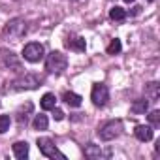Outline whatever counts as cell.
<instances>
[{
	"label": "cell",
	"mask_w": 160,
	"mask_h": 160,
	"mask_svg": "<svg viewBox=\"0 0 160 160\" xmlns=\"http://www.w3.org/2000/svg\"><path fill=\"white\" fill-rule=\"evenodd\" d=\"M68 68V57L60 51H51L45 58V70L51 73H60Z\"/></svg>",
	"instance_id": "1"
},
{
	"label": "cell",
	"mask_w": 160,
	"mask_h": 160,
	"mask_svg": "<svg viewBox=\"0 0 160 160\" xmlns=\"http://www.w3.org/2000/svg\"><path fill=\"white\" fill-rule=\"evenodd\" d=\"M38 149H40V152H42L43 156H47V158H60V160L66 158V156L55 147L53 139H49V138H38Z\"/></svg>",
	"instance_id": "2"
},
{
	"label": "cell",
	"mask_w": 160,
	"mask_h": 160,
	"mask_svg": "<svg viewBox=\"0 0 160 160\" xmlns=\"http://www.w3.org/2000/svg\"><path fill=\"white\" fill-rule=\"evenodd\" d=\"M121 130H122L121 121H109V122H106V124L98 130V136H100L102 141H111V139H115V138L121 134Z\"/></svg>",
	"instance_id": "3"
},
{
	"label": "cell",
	"mask_w": 160,
	"mask_h": 160,
	"mask_svg": "<svg viewBox=\"0 0 160 160\" xmlns=\"http://www.w3.org/2000/svg\"><path fill=\"white\" fill-rule=\"evenodd\" d=\"M4 34L10 36L12 40L23 38V36L27 34V23H25L23 19H12V21L6 25V28H4Z\"/></svg>",
	"instance_id": "4"
},
{
	"label": "cell",
	"mask_w": 160,
	"mask_h": 160,
	"mask_svg": "<svg viewBox=\"0 0 160 160\" xmlns=\"http://www.w3.org/2000/svg\"><path fill=\"white\" fill-rule=\"evenodd\" d=\"M43 55H45L43 45H42V43H36V42L27 43L25 49H23V57H25V60H28V62H40V60L43 58Z\"/></svg>",
	"instance_id": "5"
},
{
	"label": "cell",
	"mask_w": 160,
	"mask_h": 160,
	"mask_svg": "<svg viewBox=\"0 0 160 160\" xmlns=\"http://www.w3.org/2000/svg\"><path fill=\"white\" fill-rule=\"evenodd\" d=\"M91 100H92V104H94L96 108H104V106L108 104V100H109V91H108V87L102 85V83H96V85L92 87V91H91Z\"/></svg>",
	"instance_id": "6"
},
{
	"label": "cell",
	"mask_w": 160,
	"mask_h": 160,
	"mask_svg": "<svg viewBox=\"0 0 160 160\" xmlns=\"http://www.w3.org/2000/svg\"><path fill=\"white\" fill-rule=\"evenodd\" d=\"M40 83H42V79H40L38 75H32V73H25L23 77H19V79H15V81H13V85H15L17 91H23V89H36Z\"/></svg>",
	"instance_id": "7"
},
{
	"label": "cell",
	"mask_w": 160,
	"mask_h": 160,
	"mask_svg": "<svg viewBox=\"0 0 160 160\" xmlns=\"http://www.w3.org/2000/svg\"><path fill=\"white\" fill-rule=\"evenodd\" d=\"M134 134H136V138H138L139 141H151V139H152V128H151V126H145V124L136 126Z\"/></svg>",
	"instance_id": "8"
},
{
	"label": "cell",
	"mask_w": 160,
	"mask_h": 160,
	"mask_svg": "<svg viewBox=\"0 0 160 160\" xmlns=\"http://www.w3.org/2000/svg\"><path fill=\"white\" fill-rule=\"evenodd\" d=\"M13 154H15V158L25 160V158L28 156V143H27V141H17V143H13Z\"/></svg>",
	"instance_id": "9"
},
{
	"label": "cell",
	"mask_w": 160,
	"mask_h": 160,
	"mask_svg": "<svg viewBox=\"0 0 160 160\" xmlns=\"http://www.w3.org/2000/svg\"><path fill=\"white\" fill-rule=\"evenodd\" d=\"M145 98L151 102H156L160 98V91H158V83H149L145 85Z\"/></svg>",
	"instance_id": "10"
},
{
	"label": "cell",
	"mask_w": 160,
	"mask_h": 160,
	"mask_svg": "<svg viewBox=\"0 0 160 160\" xmlns=\"http://www.w3.org/2000/svg\"><path fill=\"white\" fill-rule=\"evenodd\" d=\"M40 106H42V109H43V111H49V109H53V108L57 106V98H55V94H51V92L43 94V96H42V102H40Z\"/></svg>",
	"instance_id": "11"
},
{
	"label": "cell",
	"mask_w": 160,
	"mask_h": 160,
	"mask_svg": "<svg viewBox=\"0 0 160 160\" xmlns=\"http://www.w3.org/2000/svg\"><path fill=\"white\" fill-rule=\"evenodd\" d=\"M62 100L70 106V108H79L81 106V96L79 94H75V92H64V96H62Z\"/></svg>",
	"instance_id": "12"
},
{
	"label": "cell",
	"mask_w": 160,
	"mask_h": 160,
	"mask_svg": "<svg viewBox=\"0 0 160 160\" xmlns=\"http://www.w3.org/2000/svg\"><path fill=\"white\" fill-rule=\"evenodd\" d=\"M0 55H2V64H6V66H13V68L19 70V60L15 58L13 53H8L6 49H2V51H0Z\"/></svg>",
	"instance_id": "13"
},
{
	"label": "cell",
	"mask_w": 160,
	"mask_h": 160,
	"mask_svg": "<svg viewBox=\"0 0 160 160\" xmlns=\"http://www.w3.org/2000/svg\"><path fill=\"white\" fill-rule=\"evenodd\" d=\"M132 113H136V115H141V113H145L147 109H149V100L147 98H141V100H136L134 104H132Z\"/></svg>",
	"instance_id": "14"
},
{
	"label": "cell",
	"mask_w": 160,
	"mask_h": 160,
	"mask_svg": "<svg viewBox=\"0 0 160 160\" xmlns=\"http://www.w3.org/2000/svg\"><path fill=\"white\" fill-rule=\"evenodd\" d=\"M85 156L91 158V160H96V158L102 156V149H100L98 145H94V143H89V145L85 147Z\"/></svg>",
	"instance_id": "15"
},
{
	"label": "cell",
	"mask_w": 160,
	"mask_h": 160,
	"mask_svg": "<svg viewBox=\"0 0 160 160\" xmlns=\"http://www.w3.org/2000/svg\"><path fill=\"white\" fill-rule=\"evenodd\" d=\"M66 45H68L70 49H73V51H85V47H87V43H85V40H83V38H73V40H68V42H66Z\"/></svg>",
	"instance_id": "16"
},
{
	"label": "cell",
	"mask_w": 160,
	"mask_h": 160,
	"mask_svg": "<svg viewBox=\"0 0 160 160\" xmlns=\"http://www.w3.org/2000/svg\"><path fill=\"white\" fill-rule=\"evenodd\" d=\"M109 17H111L113 21H124V19H126V12H124L122 8L115 6V8L109 10Z\"/></svg>",
	"instance_id": "17"
},
{
	"label": "cell",
	"mask_w": 160,
	"mask_h": 160,
	"mask_svg": "<svg viewBox=\"0 0 160 160\" xmlns=\"http://www.w3.org/2000/svg\"><path fill=\"white\" fill-rule=\"evenodd\" d=\"M47 124H49V121H47V117H45V115H36V117H34V121H32V126H34L36 130H45V128H47Z\"/></svg>",
	"instance_id": "18"
},
{
	"label": "cell",
	"mask_w": 160,
	"mask_h": 160,
	"mask_svg": "<svg viewBox=\"0 0 160 160\" xmlns=\"http://www.w3.org/2000/svg\"><path fill=\"white\" fill-rule=\"evenodd\" d=\"M10 124H12L10 115H0V134L8 132V130H10Z\"/></svg>",
	"instance_id": "19"
},
{
	"label": "cell",
	"mask_w": 160,
	"mask_h": 160,
	"mask_svg": "<svg viewBox=\"0 0 160 160\" xmlns=\"http://www.w3.org/2000/svg\"><path fill=\"white\" fill-rule=\"evenodd\" d=\"M121 47H122V45H121V40H117V38L111 40V43L108 45V55H117V53L121 51Z\"/></svg>",
	"instance_id": "20"
},
{
	"label": "cell",
	"mask_w": 160,
	"mask_h": 160,
	"mask_svg": "<svg viewBox=\"0 0 160 160\" xmlns=\"http://www.w3.org/2000/svg\"><path fill=\"white\" fill-rule=\"evenodd\" d=\"M149 122L152 126H160V111L158 109H154V111L149 113Z\"/></svg>",
	"instance_id": "21"
},
{
	"label": "cell",
	"mask_w": 160,
	"mask_h": 160,
	"mask_svg": "<svg viewBox=\"0 0 160 160\" xmlns=\"http://www.w3.org/2000/svg\"><path fill=\"white\" fill-rule=\"evenodd\" d=\"M53 117H55L57 121H62V119H64V111L58 109V108H53Z\"/></svg>",
	"instance_id": "22"
},
{
	"label": "cell",
	"mask_w": 160,
	"mask_h": 160,
	"mask_svg": "<svg viewBox=\"0 0 160 160\" xmlns=\"http://www.w3.org/2000/svg\"><path fill=\"white\" fill-rule=\"evenodd\" d=\"M139 12H141V6H134L132 8V15H138Z\"/></svg>",
	"instance_id": "23"
},
{
	"label": "cell",
	"mask_w": 160,
	"mask_h": 160,
	"mask_svg": "<svg viewBox=\"0 0 160 160\" xmlns=\"http://www.w3.org/2000/svg\"><path fill=\"white\" fill-rule=\"evenodd\" d=\"M124 2H128V4H130V2H134V0H124Z\"/></svg>",
	"instance_id": "24"
},
{
	"label": "cell",
	"mask_w": 160,
	"mask_h": 160,
	"mask_svg": "<svg viewBox=\"0 0 160 160\" xmlns=\"http://www.w3.org/2000/svg\"><path fill=\"white\" fill-rule=\"evenodd\" d=\"M149 2H152V0H149Z\"/></svg>",
	"instance_id": "25"
}]
</instances>
